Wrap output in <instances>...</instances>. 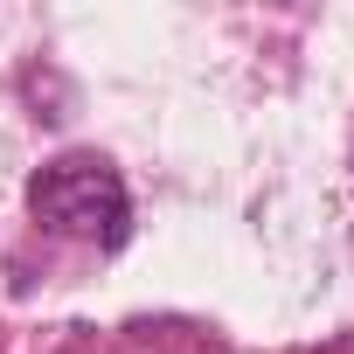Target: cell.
I'll return each instance as SVG.
<instances>
[{"mask_svg": "<svg viewBox=\"0 0 354 354\" xmlns=\"http://www.w3.org/2000/svg\"><path fill=\"white\" fill-rule=\"evenodd\" d=\"M28 209H35L42 230L77 236V243H97V250H118L125 230H132L125 181H118V167L104 153H56L28 181Z\"/></svg>", "mask_w": 354, "mask_h": 354, "instance_id": "obj_1", "label": "cell"}]
</instances>
